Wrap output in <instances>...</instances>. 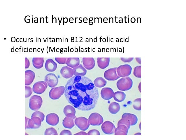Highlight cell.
Instances as JSON below:
<instances>
[{"label":"cell","mask_w":186,"mask_h":140,"mask_svg":"<svg viewBox=\"0 0 186 140\" xmlns=\"http://www.w3.org/2000/svg\"><path fill=\"white\" fill-rule=\"evenodd\" d=\"M132 68L128 64L121 65L117 68L118 75L120 77H128L131 73Z\"/></svg>","instance_id":"cell-5"},{"label":"cell","mask_w":186,"mask_h":140,"mask_svg":"<svg viewBox=\"0 0 186 140\" xmlns=\"http://www.w3.org/2000/svg\"><path fill=\"white\" fill-rule=\"evenodd\" d=\"M25 129L28 128V121L29 118L27 117H25Z\"/></svg>","instance_id":"cell-41"},{"label":"cell","mask_w":186,"mask_h":140,"mask_svg":"<svg viewBox=\"0 0 186 140\" xmlns=\"http://www.w3.org/2000/svg\"><path fill=\"white\" fill-rule=\"evenodd\" d=\"M73 75L75 76H84L86 74L87 72L86 68L81 64L73 68Z\"/></svg>","instance_id":"cell-22"},{"label":"cell","mask_w":186,"mask_h":140,"mask_svg":"<svg viewBox=\"0 0 186 140\" xmlns=\"http://www.w3.org/2000/svg\"><path fill=\"white\" fill-rule=\"evenodd\" d=\"M57 63L52 59H47L45 64V67L46 70L49 72L55 71L57 68Z\"/></svg>","instance_id":"cell-17"},{"label":"cell","mask_w":186,"mask_h":140,"mask_svg":"<svg viewBox=\"0 0 186 140\" xmlns=\"http://www.w3.org/2000/svg\"><path fill=\"white\" fill-rule=\"evenodd\" d=\"M87 135H100L99 132L95 129H92L90 130L87 133Z\"/></svg>","instance_id":"cell-37"},{"label":"cell","mask_w":186,"mask_h":140,"mask_svg":"<svg viewBox=\"0 0 186 140\" xmlns=\"http://www.w3.org/2000/svg\"><path fill=\"white\" fill-rule=\"evenodd\" d=\"M25 97L27 98L29 97L31 95L32 93V90L31 88L29 86H25Z\"/></svg>","instance_id":"cell-35"},{"label":"cell","mask_w":186,"mask_h":140,"mask_svg":"<svg viewBox=\"0 0 186 140\" xmlns=\"http://www.w3.org/2000/svg\"><path fill=\"white\" fill-rule=\"evenodd\" d=\"M60 135H71L72 133L70 131L68 130H64L60 132Z\"/></svg>","instance_id":"cell-38"},{"label":"cell","mask_w":186,"mask_h":140,"mask_svg":"<svg viewBox=\"0 0 186 140\" xmlns=\"http://www.w3.org/2000/svg\"><path fill=\"white\" fill-rule=\"evenodd\" d=\"M80 59L79 58H68L66 64L68 66L74 68L80 65Z\"/></svg>","instance_id":"cell-21"},{"label":"cell","mask_w":186,"mask_h":140,"mask_svg":"<svg viewBox=\"0 0 186 140\" xmlns=\"http://www.w3.org/2000/svg\"><path fill=\"white\" fill-rule=\"evenodd\" d=\"M114 92L113 90L110 87H104L101 90V95L102 98L105 100H109L113 96Z\"/></svg>","instance_id":"cell-14"},{"label":"cell","mask_w":186,"mask_h":140,"mask_svg":"<svg viewBox=\"0 0 186 140\" xmlns=\"http://www.w3.org/2000/svg\"><path fill=\"white\" fill-rule=\"evenodd\" d=\"M97 63L100 68L103 69L109 65L110 62V58H97Z\"/></svg>","instance_id":"cell-20"},{"label":"cell","mask_w":186,"mask_h":140,"mask_svg":"<svg viewBox=\"0 0 186 140\" xmlns=\"http://www.w3.org/2000/svg\"><path fill=\"white\" fill-rule=\"evenodd\" d=\"M87 134L86 132H80L76 134H75L74 135H87Z\"/></svg>","instance_id":"cell-42"},{"label":"cell","mask_w":186,"mask_h":140,"mask_svg":"<svg viewBox=\"0 0 186 140\" xmlns=\"http://www.w3.org/2000/svg\"><path fill=\"white\" fill-rule=\"evenodd\" d=\"M126 125L129 129L131 125L129 120L126 118H122L118 122L117 125Z\"/></svg>","instance_id":"cell-30"},{"label":"cell","mask_w":186,"mask_h":140,"mask_svg":"<svg viewBox=\"0 0 186 140\" xmlns=\"http://www.w3.org/2000/svg\"><path fill=\"white\" fill-rule=\"evenodd\" d=\"M117 68H111L105 71L104 73V78L109 81H114L119 79L120 77L117 75Z\"/></svg>","instance_id":"cell-8"},{"label":"cell","mask_w":186,"mask_h":140,"mask_svg":"<svg viewBox=\"0 0 186 140\" xmlns=\"http://www.w3.org/2000/svg\"><path fill=\"white\" fill-rule=\"evenodd\" d=\"M128 129V128L125 125H117V127L115 131V135H127Z\"/></svg>","instance_id":"cell-23"},{"label":"cell","mask_w":186,"mask_h":140,"mask_svg":"<svg viewBox=\"0 0 186 140\" xmlns=\"http://www.w3.org/2000/svg\"><path fill=\"white\" fill-rule=\"evenodd\" d=\"M141 98H137L135 99L133 102V108L136 110H141Z\"/></svg>","instance_id":"cell-31"},{"label":"cell","mask_w":186,"mask_h":140,"mask_svg":"<svg viewBox=\"0 0 186 140\" xmlns=\"http://www.w3.org/2000/svg\"><path fill=\"white\" fill-rule=\"evenodd\" d=\"M62 124L64 127L68 129H71L74 126L73 119L67 117L63 119Z\"/></svg>","instance_id":"cell-27"},{"label":"cell","mask_w":186,"mask_h":140,"mask_svg":"<svg viewBox=\"0 0 186 140\" xmlns=\"http://www.w3.org/2000/svg\"><path fill=\"white\" fill-rule=\"evenodd\" d=\"M34 116H36L40 118L42 122L44 120L45 115L42 112L39 111H37L32 113L31 116V117Z\"/></svg>","instance_id":"cell-34"},{"label":"cell","mask_w":186,"mask_h":140,"mask_svg":"<svg viewBox=\"0 0 186 140\" xmlns=\"http://www.w3.org/2000/svg\"><path fill=\"white\" fill-rule=\"evenodd\" d=\"M63 112L67 117L73 118L76 117V110L71 106L68 105L66 106L64 108Z\"/></svg>","instance_id":"cell-19"},{"label":"cell","mask_w":186,"mask_h":140,"mask_svg":"<svg viewBox=\"0 0 186 140\" xmlns=\"http://www.w3.org/2000/svg\"><path fill=\"white\" fill-rule=\"evenodd\" d=\"M113 97L114 100L118 102L123 101L126 98V94L122 91H117L114 93Z\"/></svg>","instance_id":"cell-28"},{"label":"cell","mask_w":186,"mask_h":140,"mask_svg":"<svg viewBox=\"0 0 186 140\" xmlns=\"http://www.w3.org/2000/svg\"><path fill=\"white\" fill-rule=\"evenodd\" d=\"M141 65L138 66L134 68L133 74L136 77L139 78H141Z\"/></svg>","instance_id":"cell-33"},{"label":"cell","mask_w":186,"mask_h":140,"mask_svg":"<svg viewBox=\"0 0 186 140\" xmlns=\"http://www.w3.org/2000/svg\"><path fill=\"white\" fill-rule=\"evenodd\" d=\"M60 73L62 76L66 79L71 77L73 75V69L68 66L63 67L60 70Z\"/></svg>","instance_id":"cell-18"},{"label":"cell","mask_w":186,"mask_h":140,"mask_svg":"<svg viewBox=\"0 0 186 140\" xmlns=\"http://www.w3.org/2000/svg\"><path fill=\"white\" fill-rule=\"evenodd\" d=\"M64 95L69 103L82 111L94 108L99 97L98 89L90 79L84 76L75 75L67 82Z\"/></svg>","instance_id":"cell-1"},{"label":"cell","mask_w":186,"mask_h":140,"mask_svg":"<svg viewBox=\"0 0 186 140\" xmlns=\"http://www.w3.org/2000/svg\"><path fill=\"white\" fill-rule=\"evenodd\" d=\"M75 123L81 130L85 131L89 128L90 124L89 120L84 117H79L76 118Z\"/></svg>","instance_id":"cell-7"},{"label":"cell","mask_w":186,"mask_h":140,"mask_svg":"<svg viewBox=\"0 0 186 140\" xmlns=\"http://www.w3.org/2000/svg\"><path fill=\"white\" fill-rule=\"evenodd\" d=\"M44 62L43 58H33L32 60V64L36 69H39L42 68Z\"/></svg>","instance_id":"cell-25"},{"label":"cell","mask_w":186,"mask_h":140,"mask_svg":"<svg viewBox=\"0 0 186 140\" xmlns=\"http://www.w3.org/2000/svg\"><path fill=\"white\" fill-rule=\"evenodd\" d=\"M41 121L40 118L34 116L29 119L28 121V129H37L41 126Z\"/></svg>","instance_id":"cell-12"},{"label":"cell","mask_w":186,"mask_h":140,"mask_svg":"<svg viewBox=\"0 0 186 140\" xmlns=\"http://www.w3.org/2000/svg\"><path fill=\"white\" fill-rule=\"evenodd\" d=\"M35 77L34 72L30 70L25 71V85H30L33 81Z\"/></svg>","instance_id":"cell-15"},{"label":"cell","mask_w":186,"mask_h":140,"mask_svg":"<svg viewBox=\"0 0 186 140\" xmlns=\"http://www.w3.org/2000/svg\"><path fill=\"white\" fill-rule=\"evenodd\" d=\"M107 83L106 81L102 77H98L96 78L94 84L96 87L101 88L105 86Z\"/></svg>","instance_id":"cell-29"},{"label":"cell","mask_w":186,"mask_h":140,"mask_svg":"<svg viewBox=\"0 0 186 140\" xmlns=\"http://www.w3.org/2000/svg\"><path fill=\"white\" fill-rule=\"evenodd\" d=\"M30 65V62L29 59L27 58H25V68H29Z\"/></svg>","instance_id":"cell-40"},{"label":"cell","mask_w":186,"mask_h":140,"mask_svg":"<svg viewBox=\"0 0 186 140\" xmlns=\"http://www.w3.org/2000/svg\"><path fill=\"white\" fill-rule=\"evenodd\" d=\"M46 121L48 124L54 126L56 125L59 123V118L57 114L51 113L47 115Z\"/></svg>","instance_id":"cell-13"},{"label":"cell","mask_w":186,"mask_h":140,"mask_svg":"<svg viewBox=\"0 0 186 140\" xmlns=\"http://www.w3.org/2000/svg\"><path fill=\"white\" fill-rule=\"evenodd\" d=\"M45 135H58L56 130L53 127L47 129L44 133Z\"/></svg>","instance_id":"cell-32"},{"label":"cell","mask_w":186,"mask_h":140,"mask_svg":"<svg viewBox=\"0 0 186 140\" xmlns=\"http://www.w3.org/2000/svg\"><path fill=\"white\" fill-rule=\"evenodd\" d=\"M120 104L115 102L111 103L108 107V110L111 114H115L117 113L120 109Z\"/></svg>","instance_id":"cell-26"},{"label":"cell","mask_w":186,"mask_h":140,"mask_svg":"<svg viewBox=\"0 0 186 140\" xmlns=\"http://www.w3.org/2000/svg\"><path fill=\"white\" fill-rule=\"evenodd\" d=\"M82 62L84 68L88 70H91L95 66V61L93 58H83Z\"/></svg>","instance_id":"cell-16"},{"label":"cell","mask_w":186,"mask_h":140,"mask_svg":"<svg viewBox=\"0 0 186 140\" xmlns=\"http://www.w3.org/2000/svg\"><path fill=\"white\" fill-rule=\"evenodd\" d=\"M45 81L50 87L53 88L56 86L58 82V79L54 73L47 74L45 77Z\"/></svg>","instance_id":"cell-11"},{"label":"cell","mask_w":186,"mask_h":140,"mask_svg":"<svg viewBox=\"0 0 186 140\" xmlns=\"http://www.w3.org/2000/svg\"><path fill=\"white\" fill-rule=\"evenodd\" d=\"M67 58H55V60L59 64H66Z\"/></svg>","instance_id":"cell-36"},{"label":"cell","mask_w":186,"mask_h":140,"mask_svg":"<svg viewBox=\"0 0 186 140\" xmlns=\"http://www.w3.org/2000/svg\"><path fill=\"white\" fill-rule=\"evenodd\" d=\"M116 85L119 90L122 91H126L132 87L133 81L129 77H123L117 81Z\"/></svg>","instance_id":"cell-2"},{"label":"cell","mask_w":186,"mask_h":140,"mask_svg":"<svg viewBox=\"0 0 186 140\" xmlns=\"http://www.w3.org/2000/svg\"><path fill=\"white\" fill-rule=\"evenodd\" d=\"M136 60L137 61L139 64H141V58H136Z\"/></svg>","instance_id":"cell-43"},{"label":"cell","mask_w":186,"mask_h":140,"mask_svg":"<svg viewBox=\"0 0 186 140\" xmlns=\"http://www.w3.org/2000/svg\"><path fill=\"white\" fill-rule=\"evenodd\" d=\"M122 118H126L128 119L130 122L131 126L135 125L138 121V118L135 115L129 113H124L122 117Z\"/></svg>","instance_id":"cell-24"},{"label":"cell","mask_w":186,"mask_h":140,"mask_svg":"<svg viewBox=\"0 0 186 140\" xmlns=\"http://www.w3.org/2000/svg\"><path fill=\"white\" fill-rule=\"evenodd\" d=\"M120 59L124 62H129L133 60L134 58H121Z\"/></svg>","instance_id":"cell-39"},{"label":"cell","mask_w":186,"mask_h":140,"mask_svg":"<svg viewBox=\"0 0 186 140\" xmlns=\"http://www.w3.org/2000/svg\"><path fill=\"white\" fill-rule=\"evenodd\" d=\"M65 90V87L64 86L53 87L49 91V97L52 100L58 99L63 94Z\"/></svg>","instance_id":"cell-4"},{"label":"cell","mask_w":186,"mask_h":140,"mask_svg":"<svg viewBox=\"0 0 186 140\" xmlns=\"http://www.w3.org/2000/svg\"><path fill=\"white\" fill-rule=\"evenodd\" d=\"M101 129L105 134H110L114 133L116 128L112 122L109 121H107L102 124L101 126Z\"/></svg>","instance_id":"cell-10"},{"label":"cell","mask_w":186,"mask_h":140,"mask_svg":"<svg viewBox=\"0 0 186 140\" xmlns=\"http://www.w3.org/2000/svg\"><path fill=\"white\" fill-rule=\"evenodd\" d=\"M138 88L139 91L141 92V82L139 84Z\"/></svg>","instance_id":"cell-44"},{"label":"cell","mask_w":186,"mask_h":140,"mask_svg":"<svg viewBox=\"0 0 186 140\" xmlns=\"http://www.w3.org/2000/svg\"><path fill=\"white\" fill-rule=\"evenodd\" d=\"M42 103V99L40 96L34 95L31 97L29 99V107L33 110H37L40 108Z\"/></svg>","instance_id":"cell-3"},{"label":"cell","mask_w":186,"mask_h":140,"mask_svg":"<svg viewBox=\"0 0 186 140\" xmlns=\"http://www.w3.org/2000/svg\"><path fill=\"white\" fill-rule=\"evenodd\" d=\"M47 87L48 84L45 81H38L34 84L32 90L36 94H41L45 91Z\"/></svg>","instance_id":"cell-9"},{"label":"cell","mask_w":186,"mask_h":140,"mask_svg":"<svg viewBox=\"0 0 186 140\" xmlns=\"http://www.w3.org/2000/svg\"><path fill=\"white\" fill-rule=\"evenodd\" d=\"M88 120L90 124L92 126L100 125L103 121L102 116L97 113H91L89 117Z\"/></svg>","instance_id":"cell-6"}]
</instances>
